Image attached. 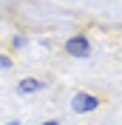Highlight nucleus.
<instances>
[{"label":"nucleus","instance_id":"7","mask_svg":"<svg viewBox=\"0 0 122 125\" xmlns=\"http://www.w3.org/2000/svg\"><path fill=\"white\" fill-rule=\"evenodd\" d=\"M3 125H20V122H17V119H9V122H3Z\"/></svg>","mask_w":122,"mask_h":125},{"label":"nucleus","instance_id":"3","mask_svg":"<svg viewBox=\"0 0 122 125\" xmlns=\"http://www.w3.org/2000/svg\"><path fill=\"white\" fill-rule=\"evenodd\" d=\"M46 88V83L40 77H23L20 83H17V94H23V97H31V94H37Z\"/></svg>","mask_w":122,"mask_h":125},{"label":"nucleus","instance_id":"1","mask_svg":"<svg viewBox=\"0 0 122 125\" xmlns=\"http://www.w3.org/2000/svg\"><path fill=\"white\" fill-rule=\"evenodd\" d=\"M62 48H65V54L74 57V60H88V57H91V40H88V34H71V37L62 43Z\"/></svg>","mask_w":122,"mask_h":125},{"label":"nucleus","instance_id":"2","mask_svg":"<svg viewBox=\"0 0 122 125\" xmlns=\"http://www.w3.org/2000/svg\"><path fill=\"white\" fill-rule=\"evenodd\" d=\"M99 108V97L91 91H77L71 97V111L74 114H91V111Z\"/></svg>","mask_w":122,"mask_h":125},{"label":"nucleus","instance_id":"5","mask_svg":"<svg viewBox=\"0 0 122 125\" xmlns=\"http://www.w3.org/2000/svg\"><path fill=\"white\" fill-rule=\"evenodd\" d=\"M9 68H11V54L0 51V71H9Z\"/></svg>","mask_w":122,"mask_h":125},{"label":"nucleus","instance_id":"6","mask_svg":"<svg viewBox=\"0 0 122 125\" xmlns=\"http://www.w3.org/2000/svg\"><path fill=\"white\" fill-rule=\"evenodd\" d=\"M40 125H60V119H43Z\"/></svg>","mask_w":122,"mask_h":125},{"label":"nucleus","instance_id":"4","mask_svg":"<svg viewBox=\"0 0 122 125\" xmlns=\"http://www.w3.org/2000/svg\"><path fill=\"white\" fill-rule=\"evenodd\" d=\"M9 43H11V51H23V48L29 46V37H26L23 31H14V34H11V40H9Z\"/></svg>","mask_w":122,"mask_h":125}]
</instances>
